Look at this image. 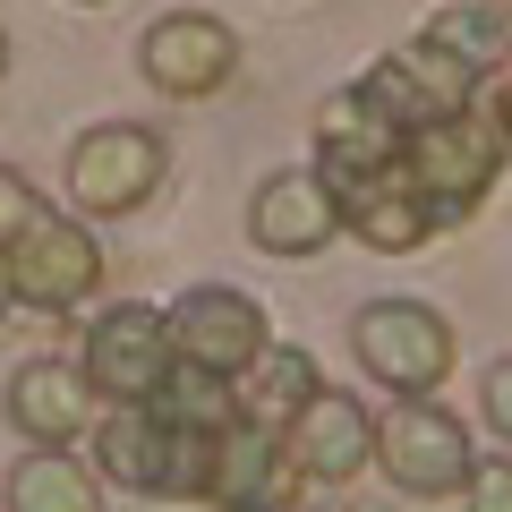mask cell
I'll list each match as a JSON object with an SVG mask.
<instances>
[{
	"label": "cell",
	"instance_id": "1",
	"mask_svg": "<svg viewBox=\"0 0 512 512\" xmlns=\"http://www.w3.org/2000/svg\"><path fill=\"white\" fill-rule=\"evenodd\" d=\"M504 154H512L504 128H495V111H478V103L436 111V120H419L402 137V171L419 180V197H427V214H436V222L478 214L487 188L504 180Z\"/></svg>",
	"mask_w": 512,
	"mask_h": 512
},
{
	"label": "cell",
	"instance_id": "4",
	"mask_svg": "<svg viewBox=\"0 0 512 512\" xmlns=\"http://www.w3.org/2000/svg\"><path fill=\"white\" fill-rule=\"evenodd\" d=\"M350 350H359V367L384 393H436V384L453 376V359H461L453 325H444L427 299H367V308L350 316Z\"/></svg>",
	"mask_w": 512,
	"mask_h": 512
},
{
	"label": "cell",
	"instance_id": "18",
	"mask_svg": "<svg viewBox=\"0 0 512 512\" xmlns=\"http://www.w3.org/2000/svg\"><path fill=\"white\" fill-rule=\"evenodd\" d=\"M427 43H436V52H453L470 77H495V69L512 60V18L495 9V0H453V9H436V18H427Z\"/></svg>",
	"mask_w": 512,
	"mask_h": 512
},
{
	"label": "cell",
	"instance_id": "5",
	"mask_svg": "<svg viewBox=\"0 0 512 512\" xmlns=\"http://www.w3.org/2000/svg\"><path fill=\"white\" fill-rule=\"evenodd\" d=\"M163 171H171V146L154 128L103 120V128H86L69 146V197H77L86 222H120V214H137V205H154Z\"/></svg>",
	"mask_w": 512,
	"mask_h": 512
},
{
	"label": "cell",
	"instance_id": "8",
	"mask_svg": "<svg viewBox=\"0 0 512 512\" xmlns=\"http://www.w3.org/2000/svg\"><path fill=\"white\" fill-rule=\"evenodd\" d=\"M282 453L299 461L308 487H350L376 461V419H367L359 393H342V384H308L291 402V419H282Z\"/></svg>",
	"mask_w": 512,
	"mask_h": 512
},
{
	"label": "cell",
	"instance_id": "17",
	"mask_svg": "<svg viewBox=\"0 0 512 512\" xmlns=\"http://www.w3.org/2000/svg\"><path fill=\"white\" fill-rule=\"evenodd\" d=\"M9 504L18 512H94L103 504V470H86L69 444H43V453H26L9 470Z\"/></svg>",
	"mask_w": 512,
	"mask_h": 512
},
{
	"label": "cell",
	"instance_id": "19",
	"mask_svg": "<svg viewBox=\"0 0 512 512\" xmlns=\"http://www.w3.org/2000/svg\"><path fill=\"white\" fill-rule=\"evenodd\" d=\"M154 410H163V419H180V427H197V436H214V427L239 419V376H214V367L171 359V376H163V393H154Z\"/></svg>",
	"mask_w": 512,
	"mask_h": 512
},
{
	"label": "cell",
	"instance_id": "7",
	"mask_svg": "<svg viewBox=\"0 0 512 512\" xmlns=\"http://www.w3.org/2000/svg\"><path fill=\"white\" fill-rule=\"evenodd\" d=\"M137 69L171 103H205V94H222L239 77V35L222 18H205V9H171V18H154L137 35Z\"/></svg>",
	"mask_w": 512,
	"mask_h": 512
},
{
	"label": "cell",
	"instance_id": "27",
	"mask_svg": "<svg viewBox=\"0 0 512 512\" xmlns=\"http://www.w3.org/2000/svg\"><path fill=\"white\" fill-rule=\"evenodd\" d=\"M495 9H504V18H512V0H495Z\"/></svg>",
	"mask_w": 512,
	"mask_h": 512
},
{
	"label": "cell",
	"instance_id": "11",
	"mask_svg": "<svg viewBox=\"0 0 512 512\" xmlns=\"http://www.w3.org/2000/svg\"><path fill=\"white\" fill-rule=\"evenodd\" d=\"M299 461L282 453V427L248 419L239 410L231 427H214V444H205V487L197 504H299Z\"/></svg>",
	"mask_w": 512,
	"mask_h": 512
},
{
	"label": "cell",
	"instance_id": "3",
	"mask_svg": "<svg viewBox=\"0 0 512 512\" xmlns=\"http://www.w3.org/2000/svg\"><path fill=\"white\" fill-rule=\"evenodd\" d=\"M470 427L436 402V393H393V410L376 419V470L393 495H419V504H444L470 478Z\"/></svg>",
	"mask_w": 512,
	"mask_h": 512
},
{
	"label": "cell",
	"instance_id": "24",
	"mask_svg": "<svg viewBox=\"0 0 512 512\" xmlns=\"http://www.w3.org/2000/svg\"><path fill=\"white\" fill-rule=\"evenodd\" d=\"M495 128H504V146H512V60L495 69Z\"/></svg>",
	"mask_w": 512,
	"mask_h": 512
},
{
	"label": "cell",
	"instance_id": "6",
	"mask_svg": "<svg viewBox=\"0 0 512 512\" xmlns=\"http://www.w3.org/2000/svg\"><path fill=\"white\" fill-rule=\"evenodd\" d=\"M171 308H146V299H120V308H103L86 325V384L94 402H154L171 376Z\"/></svg>",
	"mask_w": 512,
	"mask_h": 512
},
{
	"label": "cell",
	"instance_id": "22",
	"mask_svg": "<svg viewBox=\"0 0 512 512\" xmlns=\"http://www.w3.org/2000/svg\"><path fill=\"white\" fill-rule=\"evenodd\" d=\"M478 419H487L495 436L512 444V359H495L487 376H478Z\"/></svg>",
	"mask_w": 512,
	"mask_h": 512
},
{
	"label": "cell",
	"instance_id": "12",
	"mask_svg": "<svg viewBox=\"0 0 512 512\" xmlns=\"http://www.w3.org/2000/svg\"><path fill=\"white\" fill-rule=\"evenodd\" d=\"M248 239L265 256H325L333 239H342V197H333V180L316 163L274 171V180L248 197Z\"/></svg>",
	"mask_w": 512,
	"mask_h": 512
},
{
	"label": "cell",
	"instance_id": "13",
	"mask_svg": "<svg viewBox=\"0 0 512 512\" xmlns=\"http://www.w3.org/2000/svg\"><path fill=\"white\" fill-rule=\"evenodd\" d=\"M470 86H478V77L461 69L453 52H436L427 35L402 43V52H384L376 69L359 77V94H367V103H376L393 128H402V137H410L419 120H436V111H461V103H470Z\"/></svg>",
	"mask_w": 512,
	"mask_h": 512
},
{
	"label": "cell",
	"instance_id": "23",
	"mask_svg": "<svg viewBox=\"0 0 512 512\" xmlns=\"http://www.w3.org/2000/svg\"><path fill=\"white\" fill-rule=\"evenodd\" d=\"M461 495H470V504H487V512H512V461H470Z\"/></svg>",
	"mask_w": 512,
	"mask_h": 512
},
{
	"label": "cell",
	"instance_id": "16",
	"mask_svg": "<svg viewBox=\"0 0 512 512\" xmlns=\"http://www.w3.org/2000/svg\"><path fill=\"white\" fill-rule=\"evenodd\" d=\"M342 231H359V248H384V256H410V248H427V231H436V214H427L419 180H410L402 163H384L376 180L342 188Z\"/></svg>",
	"mask_w": 512,
	"mask_h": 512
},
{
	"label": "cell",
	"instance_id": "20",
	"mask_svg": "<svg viewBox=\"0 0 512 512\" xmlns=\"http://www.w3.org/2000/svg\"><path fill=\"white\" fill-rule=\"evenodd\" d=\"M256 367H265V393H274L282 410H291L299 393H308V384H316V359H308V350H265V359H256Z\"/></svg>",
	"mask_w": 512,
	"mask_h": 512
},
{
	"label": "cell",
	"instance_id": "2",
	"mask_svg": "<svg viewBox=\"0 0 512 512\" xmlns=\"http://www.w3.org/2000/svg\"><path fill=\"white\" fill-rule=\"evenodd\" d=\"M205 444L214 436L163 419L154 402H111L94 419V470H103V487H128V495H197Z\"/></svg>",
	"mask_w": 512,
	"mask_h": 512
},
{
	"label": "cell",
	"instance_id": "21",
	"mask_svg": "<svg viewBox=\"0 0 512 512\" xmlns=\"http://www.w3.org/2000/svg\"><path fill=\"white\" fill-rule=\"evenodd\" d=\"M43 214V197H35V180H18V171L0 163V248H18V231Z\"/></svg>",
	"mask_w": 512,
	"mask_h": 512
},
{
	"label": "cell",
	"instance_id": "10",
	"mask_svg": "<svg viewBox=\"0 0 512 512\" xmlns=\"http://www.w3.org/2000/svg\"><path fill=\"white\" fill-rule=\"evenodd\" d=\"M171 350H180L188 367H214V376H248V367L274 350V325H265V308H256L248 291L197 282V291L171 308Z\"/></svg>",
	"mask_w": 512,
	"mask_h": 512
},
{
	"label": "cell",
	"instance_id": "15",
	"mask_svg": "<svg viewBox=\"0 0 512 512\" xmlns=\"http://www.w3.org/2000/svg\"><path fill=\"white\" fill-rule=\"evenodd\" d=\"M9 427L26 444H77L94 427V384L69 359H26L9 376Z\"/></svg>",
	"mask_w": 512,
	"mask_h": 512
},
{
	"label": "cell",
	"instance_id": "9",
	"mask_svg": "<svg viewBox=\"0 0 512 512\" xmlns=\"http://www.w3.org/2000/svg\"><path fill=\"white\" fill-rule=\"evenodd\" d=\"M9 282H18L26 308L43 316H69L86 308L94 291H103V248H94L86 222H60V214H35L18 231V248H9Z\"/></svg>",
	"mask_w": 512,
	"mask_h": 512
},
{
	"label": "cell",
	"instance_id": "14",
	"mask_svg": "<svg viewBox=\"0 0 512 512\" xmlns=\"http://www.w3.org/2000/svg\"><path fill=\"white\" fill-rule=\"evenodd\" d=\"M384 163H402V128L384 120L359 86H350V94H325V103H316V171L333 180V197L359 188V180H376Z\"/></svg>",
	"mask_w": 512,
	"mask_h": 512
},
{
	"label": "cell",
	"instance_id": "26",
	"mask_svg": "<svg viewBox=\"0 0 512 512\" xmlns=\"http://www.w3.org/2000/svg\"><path fill=\"white\" fill-rule=\"evenodd\" d=\"M0 77H9V35H0Z\"/></svg>",
	"mask_w": 512,
	"mask_h": 512
},
{
	"label": "cell",
	"instance_id": "25",
	"mask_svg": "<svg viewBox=\"0 0 512 512\" xmlns=\"http://www.w3.org/2000/svg\"><path fill=\"white\" fill-rule=\"evenodd\" d=\"M18 308V282H9V248H0V316Z\"/></svg>",
	"mask_w": 512,
	"mask_h": 512
}]
</instances>
